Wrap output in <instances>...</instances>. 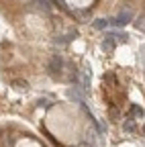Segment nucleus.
Instances as JSON below:
<instances>
[{
  "instance_id": "1",
  "label": "nucleus",
  "mask_w": 145,
  "mask_h": 147,
  "mask_svg": "<svg viewBox=\"0 0 145 147\" xmlns=\"http://www.w3.org/2000/svg\"><path fill=\"white\" fill-rule=\"evenodd\" d=\"M137 29H143L145 31V16L141 18V21H137Z\"/></svg>"
}]
</instances>
